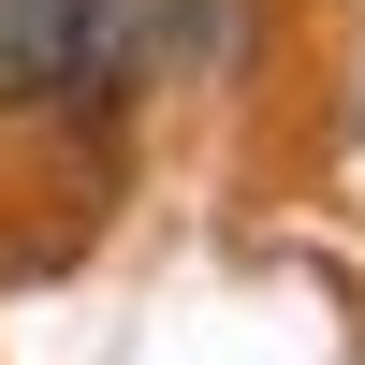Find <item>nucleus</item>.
Here are the masks:
<instances>
[{
  "instance_id": "f257e3e1",
  "label": "nucleus",
  "mask_w": 365,
  "mask_h": 365,
  "mask_svg": "<svg viewBox=\"0 0 365 365\" xmlns=\"http://www.w3.org/2000/svg\"><path fill=\"white\" fill-rule=\"evenodd\" d=\"M103 73V0H0V117H44Z\"/></svg>"
}]
</instances>
